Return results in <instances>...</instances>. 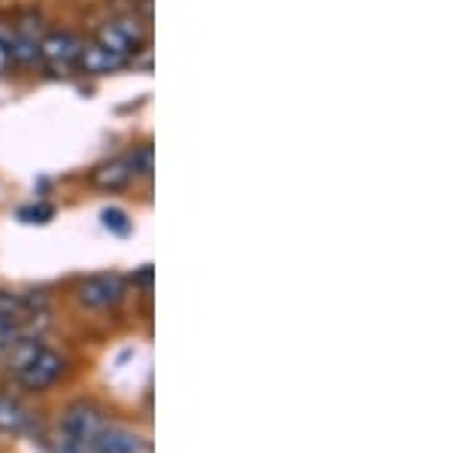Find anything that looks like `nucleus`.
Wrapping results in <instances>:
<instances>
[{"instance_id":"10","label":"nucleus","mask_w":455,"mask_h":453,"mask_svg":"<svg viewBox=\"0 0 455 453\" xmlns=\"http://www.w3.org/2000/svg\"><path fill=\"white\" fill-rule=\"evenodd\" d=\"M10 58L16 64H34L40 58V40H36V34H28V28H21L10 40Z\"/></svg>"},{"instance_id":"8","label":"nucleus","mask_w":455,"mask_h":453,"mask_svg":"<svg viewBox=\"0 0 455 453\" xmlns=\"http://www.w3.org/2000/svg\"><path fill=\"white\" fill-rule=\"evenodd\" d=\"M31 429V414L21 401L0 396V433L6 435H25Z\"/></svg>"},{"instance_id":"6","label":"nucleus","mask_w":455,"mask_h":453,"mask_svg":"<svg viewBox=\"0 0 455 453\" xmlns=\"http://www.w3.org/2000/svg\"><path fill=\"white\" fill-rule=\"evenodd\" d=\"M92 453H149V444L140 433L128 426H107L100 429L92 444Z\"/></svg>"},{"instance_id":"1","label":"nucleus","mask_w":455,"mask_h":453,"mask_svg":"<svg viewBox=\"0 0 455 453\" xmlns=\"http://www.w3.org/2000/svg\"><path fill=\"white\" fill-rule=\"evenodd\" d=\"M19 353H16V377L21 386L28 390H49L58 377L64 375V360L49 347H40V344H16Z\"/></svg>"},{"instance_id":"4","label":"nucleus","mask_w":455,"mask_h":453,"mask_svg":"<svg viewBox=\"0 0 455 453\" xmlns=\"http://www.w3.org/2000/svg\"><path fill=\"white\" fill-rule=\"evenodd\" d=\"M98 43L107 49H113V53L122 55L124 61H131V55H134L143 43V31L137 28V21H131V19L109 21V25H104V31L98 34Z\"/></svg>"},{"instance_id":"12","label":"nucleus","mask_w":455,"mask_h":453,"mask_svg":"<svg viewBox=\"0 0 455 453\" xmlns=\"http://www.w3.org/2000/svg\"><path fill=\"white\" fill-rule=\"evenodd\" d=\"M104 225L109 231H116V235H128L131 231V219H128V214L124 210H119V207H107L104 214Z\"/></svg>"},{"instance_id":"5","label":"nucleus","mask_w":455,"mask_h":453,"mask_svg":"<svg viewBox=\"0 0 455 453\" xmlns=\"http://www.w3.org/2000/svg\"><path fill=\"white\" fill-rule=\"evenodd\" d=\"M85 43L73 34H64V31H55V34H46L40 40V58L52 68H70V64L79 61L83 55Z\"/></svg>"},{"instance_id":"2","label":"nucleus","mask_w":455,"mask_h":453,"mask_svg":"<svg viewBox=\"0 0 455 453\" xmlns=\"http://www.w3.org/2000/svg\"><path fill=\"white\" fill-rule=\"evenodd\" d=\"M104 426H107L104 414L94 405L79 401V405L68 408V414L61 417V433H58V438H61V453H92L94 438H98Z\"/></svg>"},{"instance_id":"9","label":"nucleus","mask_w":455,"mask_h":453,"mask_svg":"<svg viewBox=\"0 0 455 453\" xmlns=\"http://www.w3.org/2000/svg\"><path fill=\"white\" fill-rule=\"evenodd\" d=\"M134 177H137V171H134L131 156L128 158H116V162H109V165L94 171V182H98L100 189H122V186H128Z\"/></svg>"},{"instance_id":"14","label":"nucleus","mask_w":455,"mask_h":453,"mask_svg":"<svg viewBox=\"0 0 455 453\" xmlns=\"http://www.w3.org/2000/svg\"><path fill=\"white\" fill-rule=\"evenodd\" d=\"M10 64H12V58H10V40H6V36L0 34V73L10 68Z\"/></svg>"},{"instance_id":"7","label":"nucleus","mask_w":455,"mask_h":453,"mask_svg":"<svg viewBox=\"0 0 455 453\" xmlns=\"http://www.w3.org/2000/svg\"><path fill=\"white\" fill-rule=\"evenodd\" d=\"M124 64H128V61H124L122 55H116L113 49L100 46V43L94 40L92 46L83 49V55H79L76 68H83L85 73H94V77H104V73L119 70V68H124Z\"/></svg>"},{"instance_id":"11","label":"nucleus","mask_w":455,"mask_h":453,"mask_svg":"<svg viewBox=\"0 0 455 453\" xmlns=\"http://www.w3.org/2000/svg\"><path fill=\"white\" fill-rule=\"evenodd\" d=\"M55 216V207L52 204H31V207H21L19 210V219L28 225H43Z\"/></svg>"},{"instance_id":"3","label":"nucleus","mask_w":455,"mask_h":453,"mask_svg":"<svg viewBox=\"0 0 455 453\" xmlns=\"http://www.w3.org/2000/svg\"><path fill=\"white\" fill-rule=\"evenodd\" d=\"M124 298V280L119 274H98V277H88V280L79 287V302L85 308H113Z\"/></svg>"},{"instance_id":"13","label":"nucleus","mask_w":455,"mask_h":453,"mask_svg":"<svg viewBox=\"0 0 455 453\" xmlns=\"http://www.w3.org/2000/svg\"><path fill=\"white\" fill-rule=\"evenodd\" d=\"M19 344V323L10 313H0V350Z\"/></svg>"}]
</instances>
